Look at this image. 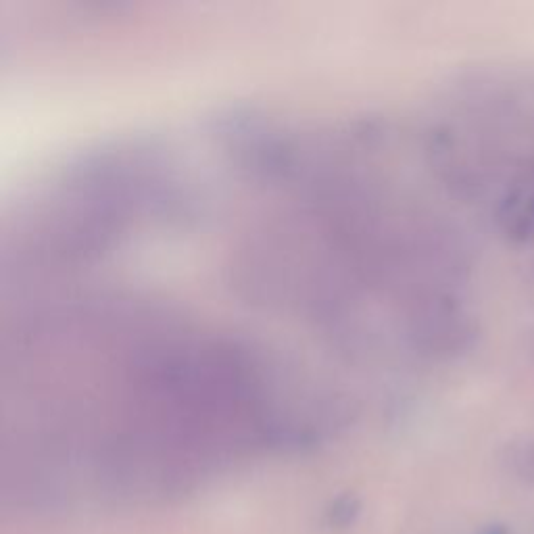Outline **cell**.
<instances>
[]
</instances>
